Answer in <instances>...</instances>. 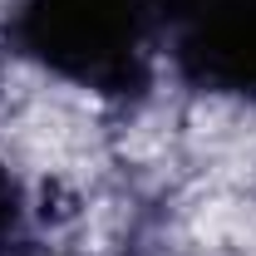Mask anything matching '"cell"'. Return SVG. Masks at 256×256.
Wrapping results in <instances>:
<instances>
[{"mask_svg": "<svg viewBox=\"0 0 256 256\" xmlns=\"http://www.w3.org/2000/svg\"><path fill=\"white\" fill-rule=\"evenodd\" d=\"M172 30L178 69L197 89L256 98V0H192Z\"/></svg>", "mask_w": 256, "mask_h": 256, "instance_id": "cell-2", "label": "cell"}, {"mask_svg": "<svg viewBox=\"0 0 256 256\" xmlns=\"http://www.w3.org/2000/svg\"><path fill=\"white\" fill-rule=\"evenodd\" d=\"M15 226H20V188H15V178L0 168V242L15 236Z\"/></svg>", "mask_w": 256, "mask_h": 256, "instance_id": "cell-3", "label": "cell"}, {"mask_svg": "<svg viewBox=\"0 0 256 256\" xmlns=\"http://www.w3.org/2000/svg\"><path fill=\"white\" fill-rule=\"evenodd\" d=\"M148 5L143 0H20L15 44L98 94H133L148 79Z\"/></svg>", "mask_w": 256, "mask_h": 256, "instance_id": "cell-1", "label": "cell"}]
</instances>
